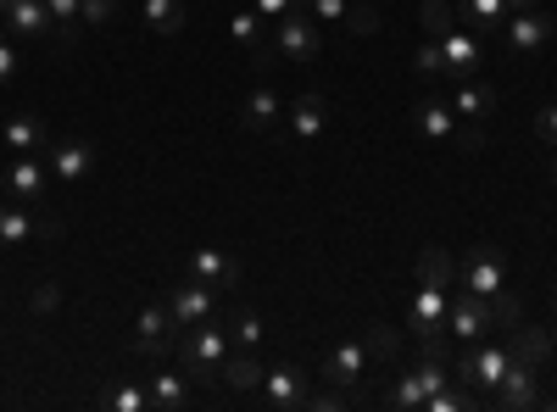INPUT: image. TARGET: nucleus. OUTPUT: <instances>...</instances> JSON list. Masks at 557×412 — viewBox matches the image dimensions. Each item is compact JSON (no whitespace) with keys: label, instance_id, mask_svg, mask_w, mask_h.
Returning a JSON list of instances; mask_svg holds the SVG:
<instances>
[{"label":"nucleus","instance_id":"nucleus-1","mask_svg":"<svg viewBox=\"0 0 557 412\" xmlns=\"http://www.w3.org/2000/svg\"><path fill=\"white\" fill-rule=\"evenodd\" d=\"M173 351H178V362H184V374L218 379L223 362H228V329L218 324V317H207V324L178 329V335H173Z\"/></svg>","mask_w":557,"mask_h":412},{"label":"nucleus","instance_id":"nucleus-2","mask_svg":"<svg viewBox=\"0 0 557 412\" xmlns=\"http://www.w3.org/2000/svg\"><path fill=\"white\" fill-rule=\"evenodd\" d=\"M441 385H451V369H446V362L441 357H424V362H418V369H401L396 374V385L380 396V407H401V412H418V407H424Z\"/></svg>","mask_w":557,"mask_h":412},{"label":"nucleus","instance_id":"nucleus-3","mask_svg":"<svg viewBox=\"0 0 557 412\" xmlns=\"http://www.w3.org/2000/svg\"><path fill=\"white\" fill-rule=\"evenodd\" d=\"M513 351L507 346H474V351H462L457 362H451V379L457 385H469V390H496L507 374H513Z\"/></svg>","mask_w":557,"mask_h":412},{"label":"nucleus","instance_id":"nucleus-4","mask_svg":"<svg viewBox=\"0 0 557 412\" xmlns=\"http://www.w3.org/2000/svg\"><path fill=\"white\" fill-rule=\"evenodd\" d=\"M323 39L312 28V12L307 7H290L285 17H278V34H273V57L278 62H318Z\"/></svg>","mask_w":557,"mask_h":412},{"label":"nucleus","instance_id":"nucleus-5","mask_svg":"<svg viewBox=\"0 0 557 412\" xmlns=\"http://www.w3.org/2000/svg\"><path fill=\"white\" fill-rule=\"evenodd\" d=\"M496 324H491V296H474V290H451L446 301V335L451 340H485Z\"/></svg>","mask_w":557,"mask_h":412},{"label":"nucleus","instance_id":"nucleus-6","mask_svg":"<svg viewBox=\"0 0 557 412\" xmlns=\"http://www.w3.org/2000/svg\"><path fill=\"white\" fill-rule=\"evenodd\" d=\"M446 301H451V290H446V285L418 279V290H412V307H407V324H412V335H418V340L446 335Z\"/></svg>","mask_w":557,"mask_h":412},{"label":"nucleus","instance_id":"nucleus-7","mask_svg":"<svg viewBox=\"0 0 557 412\" xmlns=\"http://www.w3.org/2000/svg\"><path fill=\"white\" fill-rule=\"evenodd\" d=\"M441 57H446V73H441V78L462 84V78H474V73L485 67V45H480L469 28H446V34H441Z\"/></svg>","mask_w":557,"mask_h":412},{"label":"nucleus","instance_id":"nucleus-8","mask_svg":"<svg viewBox=\"0 0 557 412\" xmlns=\"http://www.w3.org/2000/svg\"><path fill=\"white\" fill-rule=\"evenodd\" d=\"M552 34H557V17H546L541 7H530V12H507V51H513V57H535Z\"/></svg>","mask_w":557,"mask_h":412},{"label":"nucleus","instance_id":"nucleus-9","mask_svg":"<svg viewBox=\"0 0 557 412\" xmlns=\"http://www.w3.org/2000/svg\"><path fill=\"white\" fill-rule=\"evenodd\" d=\"M491 401H496L502 412H530V407H541V369H535V362H513V374L491 390Z\"/></svg>","mask_w":557,"mask_h":412},{"label":"nucleus","instance_id":"nucleus-10","mask_svg":"<svg viewBox=\"0 0 557 412\" xmlns=\"http://www.w3.org/2000/svg\"><path fill=\"white\" fill-rule=\"evenodd\" d=\"M502 279H507V262H502V251H491V246H480L469 262L457 267V285L474 290V296H496Z\"/></svg>","mask_w":557,"mask_h":412},{"label":"nucleus","instance_id":"nucleus-11","mask_svg":"<svg viewBox=\"0 0 557 412\" xmlns=\"http://www.w3.org/2000/svg\"><path fill=\"white\" fill-rule=\"evenodd\" d=\"M45 167H51L62 185H84L89 167H96V146L89 140H62V146H45Z\"/></svg>","mask_w":557,"mask_h":412},{"label":"nucleus","instance_id":"nucleus-12","mask_svg":"<svg viewBox=\"0 0 557 412\" xmlns=\"http://www.w3.org/2000/svg\"><path fill=\"white\" fill-rule=\"evenodd\" d=\"M62 228L51 223V217H28L23 212V201H12V207H0V246H23V240H57Z\"/></svg>","mask_w":557,"mask_h":412},{"label":"nucleus","instance_id":"nucleus-13","mask_svg":"<svg viewBox=\"0 0 557 412\" xmlns=\"http://www.w3.org/2000/svg\"><path fill=\"white\" fill-rule=\"evenodd\" d=\"M307 379H312V374H301L296 362H285V369H268V374H262V396H268L278 412H301Z\"/></svg>","mask_w":557,"mask_h":412},{"label":"nucleus","instance_id":"nucleus-14","mask_svg":"<svg viewBox=\"0 0 557 412\" xmlns=\"http://www.w3.org/2000/svg\"><path fill=\"white\" fill-rule=\"evenodd\" d=\"M168 312H173V324H178V329L207 324V317H212V285H201V279L173 285V290H168Z\"/></svg>","mask_w":557,"mask_h":412},{"label":"nucleus","instance_id":"nucleus-15","mask_svg":"<svg viewBox=\"0 0 557 412\" xmlns=\"http://www.w3.org/2000/svg\"><path fill=\"white\" fill-rule=\"evenodd\" d=\"M368 374V340H346L323 357V385H357Z\"/></svg>","mask_w":557,"mask_h":412},{"label":"nucleus","instance_id":"nucleus-16","mask_svg":"<svg viewBox=\"0 0 557 412\" xmlns=\"http://www.w3.org/2000/svg\"><path fill=\"white\" fill-rule=\"evenodd\" d=\"M190 279H201V285H212V290H235V285H240V262L223 257V251H212V246H201V251L190 257Z\"/></svg>","mask_w":557,"mask_h":412},{"label":"nucleus","instance_id":"nucleus-17","mask_svg":"<svg viewBox=\"0 0 557 412\" xmlns=\"http://www.w3.org/2000/svg\"><path fill=\"white\" fill-rule=\"evenodd\" d=\"M173 335H178V324H173V312H168V301L162 307H146L139 312V351L146 357H162V351H173Z\"/></svg>","mask_w":557,"mask_h":412},{"label":"nucleus","instance_id":"nucleus-18","mask_svg":"<svg viewBox=\"0 0 557 412\" xmlns=\"http://www.w3.org/2000/svg\"><path fill=\"white\" fill-rule=\"evenodd\" d=\"M0 17H7V28L23 34V39H45V34L57 28L51 12H45V0H7V7H0Z\"/></svg>","mask_w":557,"mask_h":412},{"label":"nucleus","instance_id":"nucleus-19","mask_svg":"<svg viewBox=\"0 0 557 412\" xmlns=\"http://www.w3.org/2000/svg\"><path fill=\"white\" fill-rule=\"evenodd\" d=\"M323 123H330V107H323L318 89H307V96H296V101H290V134H296L301 146H312V140H318Z\"/></svg>","mask_w":557,"mask_h":412},{"label":"nucleus","instance_id":"nucleus-20","mask_svg":"<svg viewBox=\"0 0 557 412\" xmlns=\"http://www.w3.org/2000/svg\"><path fill=\"white\" fill-rule=\"evenodd\" d=\"M412 123H418V134H424L430 146H446L451 134H457V112H451L446 101H435V96L412 107Z\"/></svg>","mask_w":557,"mask_h":412},{"label":"nucleus","instance_id":"nucleus-21","mask_svg":"<svg viewBox=\"0 0 557 412\" xmlns=\"http://www.w3.org/2000/svg\"><path fill=\"white\" fill-rule=\"evenodd\" d=\"M7 196H12V201H39V196H45V167H39V157H17V162L7 167Z\"/></svg>","mask_w":557,"mask_h":412},{"label":"nucleus","instance_id":"nucleus-22","mask_svg":"<svg viewBox=\"0 0 557 412\" xmlns=\"http://www.w3.org/2000/svg\"><path fill=\"white\" fill-rule=\"evenodd\" d=\"M496 107H502V89L496 84H474V78L457 84V107H451L457 117H491Z\"/></svg>","mask_w":557,"mask_h":412},{"label":"nucleus","instance_id":"nucleus-23","mask_svg":"<svg viewBox=\"0 0 557 412\" xmlns=\"http://www.w3.org/2000/svg\"><path fill=\"white\" fill-rule=\"evenodd\" d=\"M262 23H268V17H262L257 7H246V12L228 17V34H235V45H246L251 57H273V45L262 39Z\"/></svg>","mask_w":557,"mask_h":412},{"label":"nucleus","instance_id":"nucleus-24","mask_svg":"<svg viewBox=\"0 0 557 412\" xmlns=\"http://www.w3.org/2000/svg\"><path fill=\"white\" fill-rule=\"evenodd\" d=\"M507 351H513L519 362H535V369H541V362L552 357V335H546V329L519 324V329H507Z\"/></svg>","mask_w":557,"mask_h":412},{"label":"nucleus","instance_id":"nucleus-25","mask_svg":"<svg viewBox=\"0 0 557 412\" xmlns=\"http://www.w3.org/2000/svg\"><path fill=\"white\" fill-rule=\"evenodd\" d=\"M246 128H251V134H273V128H278V96H273L268 84L251 89V101H246Z\"/></svg>","mask_w":557,"mask_h":412},{"label":"nucleus","instance_id":"nucleus-26","mask_svg":"<svg viewBox=\"0 0 557 412\" xmlns=\"http://www.w3.org/2000/svg\"><path fill=\"white\" fill-rule=\"evenodd\" d=\"M151 407L157 412H178L184 401H190V385H184V374H151Z\"/></svg>","mask_w":557,"mask_h":412},{"label":"nucleus","instance_id":"nucleus-27","mask_svg":"<svg viewBox=\"0 0 557 412\" xmlns=\"http://www.w3.org/2000/svg\"><path fill=\"white\" fill-rule=\"evenodd\" d=\"M418 279H430V285H446V290H457V262H451L441 246H424V251H418Z\"/></svg>","mask_w":557,"mask_h":412},{"label":"nucleus","instance_id":"nucleus-28","mask_svg":"<svg viewBox=\"0 0 557 412\" xmlns=\"http://www.w3.org/2000/svg\"><path fill=\"white\" fill-rule=\"evenodd\" d=\"M7 146H12L17 157H39V151H45L39 117H7Z\"/></svg>","mask_w":557,"mask_h":412},{"label":"nucleus","instance_id":"nucleus-29","mask_svg":"<svg viewBox=\"0 0 557 412\" xmlns=\"http://www.w3.org/2000/svg\"><path fill=\"white\" fill-rule=\"evenodd\" d=\"M262 374H268V369H262L257 357H228L218 379H223L228 390H262Z\"/></svg>","mask_w":557,"mask_h":412},{"label":"nucleus","instance_id":"nucleus-30","mask_svg":"<svg viewBox=\"0 0 557 412\" xmlns=\"http://www.w3.org/2000/svg\"><path fill=\"white\" fill-rule=\"evenodd\" d=\"M457 17H469V28L491 34V28H502V17H507V0H457Z\"/></svg>","mask_w":557,"mask_h":412},{"label":"nucleus","instance_id":"nucleus-31","mask_svg":"<svg viewBox=\"0 0 557 412\" xmlns=\"http://www.w3.org/2000/svg\"><path fill=\"white\" fill-rule=\"evenodd\" d=\"M184 0H146V28H157V34H178L184 28Z\"/></svg>","mask_w":557,"mask_h":412},{"label":"nucleus","instance_id":"nucleus-32","mask_svg":"<svg viewBox=\"0 0 557 412\" xmlns=\"http://www.w3.org/2000/svg\"><path fill=\"white\" fill-rule=\"evenodd\" d=\"M491 324H496L502 335H507V329H519V324H524V301H519V296H507V290H496V296H491Z\"/></svg>","mask_w":557,"mask_h":412},{"label":"nucleus","instance_id":"nucleus-33","mask_svg":"<svg viewBox=\"0 0 557 412\" xmlns=\"http://www.w3.org/2000/svg\"><path fill=\"white\" fill-rule=\"evenodd\" d=\"M107 407L112 412H151V390L146 385H117V390H107Z\"/></svg>","mask_w":557,"mask_h":412},{"label":"nucleus","instance_id":"nucleus-34","mask_svg":"<svg viewBox=\"0 0 557 412\" xmlns=\"http://www.w3.org/2000/svg\"><path fill=\"white\" fill-rule=\"evenodd\" d=\"M45 12H51V23L62 28V39H73L78 23H84V0H45Z\"/></svg>","mask_w":557,"mask_h":412},{"label":"nucleus","instance_id":"nucleus-35","mask_svg":"<svg viewBox=\"0 0 557 412\" xmlns=\"http://www.w3.org/2000/svg\"><path fill=\"white\" fill-rule=\"evenodd\" d=\"M424 407H430V412H469V407H474V396H469V385H441Z\"/></svg>","mask_w":557,"mask_h":412},{"label":"nucleus","instance_id":"nucleus-36","mask_svg":"<svg viewBox=\"0 0 557 412\" xmlns=\"http://www.w3.org/2000/svg\"><path fill=\"white\" fill-rule=\"evenodd\" d=\"M418 23H424L435 39H441L446 28H457V17H451V0H424V7H418Z\"/></svg>","mask_w":557,"mask_h":412},{"label":"nucleus","instance_id":"nucleus-37","mask_svg":"<svg viewBox=\"0 0 557 412\" xmlns=\"http://www.w3.org/2000/svg\"><path fill=\"white\" fill-rule=\"evenodd\" d=\"M346 28L351 34H380V12L368 7V0H351V7H346Z\"/></svg>","mask_w":557,"mask_h":412},{"label":"nucleus","instance_id":"nucleus-38","mask_svg":"<svg viewBox=\"0 0 557 412\" xmlns=\"http://www.w3.org/2000/svg\"><path fill=\"white\" fill-rule=\"evenodd\" d=\"M412 67L424 73V78H441V73H446V57H441V39H430V45H418V57H412Z\"/></svg>","mask_w":557,"mask_h":412},{"label":"nucleus","instance_id":"nucleus-39","mask_svg":"<svg viewBox=\"0 0 557 412\" xmlns=\"http://www.w3.org/2000/svg\"><path fill=\"white\" fill-rule=\"evenodd\" d=\"M228 340H235V346H257L262 340V317L257 312H240L235 324H228Z\"/></svg>","mask_w":557,"mask_h":412},{"label":"nucleus","instance_id":"nucleus-40","mask_svg":"<svg viewBox=\"0 0 557 412\" xmlns=\"http://www.w3.org/2000/svg\"><path fill=\"white\" fill-rule=\"evenodd\" d=\"M396 351H401V335L396 329H385V324L368 329V357H396Z\"/></svg>","mask_w":557,"mask_h":412},{"label":"nucleus","instance_id":"nucleus-41","mask_svg":"<svg viewBox=\"0 0 557 412\" xmlns=\"http://www.w3.org/2000/svg\"><path fill=\"white\" fill-rule=\"evenodd\" d=\"M346 7H351V0H307V12L323 17V23H335V17L346 23Z\"/></svg>","mask_w":557,"mask_h":412},{"label":"nucleus","instance_id":"nucleus-42","mask_svg":"<svg viewBox=\"0 0 557 412\" xmlns=\"http://www.w3.org/2000/svg\"><path fill=\"white\" fill-rule=\"evenodd\" d=\"M301 407H307V412H341L346 401H341L335 390H307V401H301Z\"/></svg>","mask_w":557,"mask_h":412},{"label":"nucleus","instance_id":"nucleus-43","mask_svg":"<svg viewBox=\"0 0 557 412\" xmlns=\"http://www.w3.org/2000/svg\"><path fill=\"white\" fill-rule=\"evenodd\" d=\"M117 17V0H84V23H112Z\"/></svg>","mask_w":557,"mask_h":412},{"label":"nucleus","instance_id":"nucleus-44","mask_svg":"<svg viewBox=\"0 0 557 412\" xmlns=\"http://www.w3.org/2000/svg\"><path fill=\"white\" fill-rule=\"evenodd\" d=\"M535 134H541L546 146H557V107H541L535 112Z\"/></svg>","mask_w":557,"mask_h":412},{"label":"nucleus","instance_id":"nucleus-45","mask_svg":"<svg viewBox=\"0 0 557 412\" xmlns=\"http://www.w3.org/2000/svg\"><path fill=\"white\" fill-rule=\"evenodd\" d=\"M62 307V285H39L34 290V312H57Z\"/></svg>","mask_w":557,"mask_h":412},{"label":"nucleus","instance_id":"nucleus-46","mask_svg":"<svg viewBox=\"0 0 557 412\" xmlns=\"http://www.w3.org/2000/svg\"><path fill=\"white\" fill-rule=\"evenodd\" d=\"M17 78V51H12V39H0V84H12Z\"/></svg>","mask_w":557,"mask_h":412},{"label":"nucleus","instance_id":"nucleus-47","mask_svg":"<svg viewBox=\"0 0 557 412\" xmlns=\"http://www.w3.org/2000/svg\"><path fill=\"white\" fill-rule=\"evenodd\" d=\"M451 140H457V151H480V146H485V134H480V128H457Z\"/></svg>","mask_w":557,"mask_h":412},{"label":"nucleus","instance_id":"nucleus-48","mask_svg":"<svg viewBox=\"0 0 557 412\" xmlns=\"http://www.w3.org/2000/svg\"><path fill=\"white\" fill-rule=\"evenodd\" d=\"M290 7H296V0H257V12H262V17H273V23H278V17H285Z\"/></svg>","mask_w":557,"mask_h":412},{"label":"nucleus","instance_id":"nucleus-49","mask_svg":"<svg viewBox=\"0 0 557 412\" xmlns=\"http://www.w3.org/2000/svg\"><path fill=\"white\" fill-rule=\"evenodd\" d=\"M530 7H541V0H507V12H530Z\"/></svg>","mask_w":557,"mask_h":412},{"label":"nucleus","instance_id":"nucleus-50","mask_svg":"<svg viewBox=\"0 0 557 412\" xmlns=\"http://www.w3.org/2000/svg\"><path fill=\"white\" fill-rule=\"evenodd\" d=\"M552 185H557V146H552Z\"/></svg>","mask_w":557,"mask_h":412},{"label":"nucleus","instance_id":"nucleus-51","mask_svg":"<svg viewBox=\"0 0 557 412\" xmlns=\"http://www.w3.org/2000/svg\"><path fill=\"white\" fill-rule=\"evenodd\" d=\"M0 7H7V0H0Z\"/></svg>","mask_w":557,"mask_h":412},{"label":"nucleus","instance_id":"nucleus-52","mask_svg":"<svg viewBox=\"0 0 557 412\" xmlns=\"http://www.w3.org/2000/svg\"><path fill=\"white\" fill-rule=\"evenodd\" d=\"M552 346H557V340H552Z\"/></svg>","mask_w":557,"mask_h":412}]
</instances>
